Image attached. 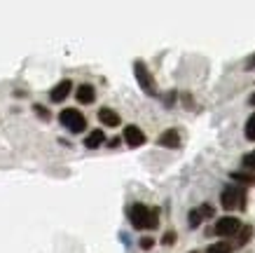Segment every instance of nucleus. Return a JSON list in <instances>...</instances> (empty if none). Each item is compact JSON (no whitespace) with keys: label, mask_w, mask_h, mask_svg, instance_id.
<instances>
[{"label":"nucleus","mask_w":255,"mask_h":253,"mask_svg":"<svg viewBox=\"0 0 255 253\" xmlns=\"http://www.w3.org/2000/svg\"><path fill=\"white\" fill-rule=\"evenodd\" d=\"M129 221L136 230H155L159 225V211L145 207V204H133L129 209Z\"/></svg>","instance_id":"nucleus-1"},{"label":"nucleus","mask_w":255,"mask_h":253,"mask_svg":"<svg viewBox=\"0 0 255 253\" xmlns=\"http://www.w3.org/2000/svg\"><path fill=\"white\" fill-rule=\"evenodd\" d=\"M220 204L227 211H241L246 209V190L237 183H230L220 195Z\"/></svg>","instance_id":"nucleus-2"},{"label":"nucleus","mask_w":255,"mask_h":253,"mask_svg":"<svg viewBox=\"0 0 255 253\" xmlns=\"http://www.w3.org/2000/svg\"><path fill=\"white\" fill-rule=\"evenodd\" d=\"M59 120H61V124L70 131V134H80V131L87 129V120L78 108H63Z\"/></svg>","instance_id":"nucleus-3"},{"label":"nucleus","mask_w":255,"mask_h":253,"mask_svg":"<svg viewBox=\"0 0 255 253\" xmlns=\"http://www.w3.org/2000/svg\"><path fill=\"white\" fill-rule=\"evenodd\" d=\"M133 75H136V80H138V87L147 94V96H155V94H157V84H155L152 73L147 70L145 61H140V59H138V61H133Z\"/></svg>","instance_id":"nucleus-4"},{"label":"nucleus","mask_w":255,"mask_h":253,"mask_svg":"<svg viewBox=\"0 0 255 253\" xmlns=\"http://www.w3.org/2000/svg\"><path fill=\"white\" fill-rule=\"evenodd\" d=\"M213 232H216L218 237H234L237 232H241V221H239V218H234V216L218 218Z\"/></svg>","instance_id":"nucleus-5"},{"label":"nucleus","mask_w":255,"mask_h":253,"mask_svg":"<svg viewBox=\"0 0 255 253\" xmlns=\"http://www.w3.org/2000/svg\"><path fill=\"white\" fill-rule=\"evenodd\" d=\"M124 141L131 148H138L145 143V134H143L136 124H129V127H124Z\"/></svg>","instance_id":"nucleus-6"},{"label":"nucleus","mask_w":255,"mask_h":253,"mask_svg":"<svg viewBox=\"0 0 255 253\" xmlns=\"http://www.w3.org/2000/svg\"><path fill=\"white\" fill-rule=\"evenodd\" d=\"M157 143L162 148H178L180 146V134H178L176 129H166L162 136L157 138Z\"/></svg>","instance_id":"nucleus-7"},{"label":"nucleus","mask_w":255,"mask_h":253,"mask_svg":"<svg viewBox=\"0 0 255 253\" xmlns=\"http://www.w3.org/2000/svg\"><path fill=\"white\" fill-rule=\"evenodd\" d=\"M70 87H73V82H70V80H61V82H59V84L54 87V89L49 92V99L54 101V103L63 101V99H66V96L70 94Z\"/></svg>","instance_id":"nucleus-8"},{"label":"nucleus","mask_w":255,"mask_h":253,"mask_svg":"<svg viewBox=\"0 0 255 253\" xmlns=\"http://www.w3.org/2000/svg\"><path fill=\"white\" fill-rule=\"evenodd\" d=\"M99 120H101V124H106V127H117V124H120V115H117L113 108H101Z\"/></svg>","instance_id":"nucleus-9"},{"label":"nucleus","mask_w":255,"mask_h":253,"mask_svg":"<svg viewBox=\"0 0 255 253\" xmlns=\"http://www.w3.org/2000/svg\"><path fill=\"white\" fill-rule=\"evenodd\" d=\"M75 94H78V101H80V103H85V106L94 103V99H96V92H94L92 84H80Z\"/></svg>","instance_id":"nucleus-10"},{"label":"nucleus","mask_w":255,"mask_h":253,"mask_svg":"<svg viewBox=\"0 0 255 253\" xmlns=\"http://www.w3.org/2000/svg\"><path fill=\"white\" fill-rule=\"evenodd\" d=\"M103 141H106V134H103L101 129H94L92 134H89V136L85 138V146H87V148H92V150H94V148H99L101 143H103Z\"/></svg>","instance_id":"nucleus-11"},{"label":"nucleus","mask_w":255,"mask_h":253,"mask_svg":"<svg viewBox=\"0 0 255 253\" xmlns=\"http://www.w3.org/2000/svg\"><path fill=\"white\" fill-rule=\"evenodd\" d=\"M201 221H204V216H201V211L199 209H192V211H190V214H187V225H190V228H199L201 225Z\"/></svg>","instance_id":"nucleus-12"},{"label":"nucleus","mask_w":255,"mask_h":253,"mask_svg":"<svg viewBox=\"0 0 255 253\" xmlns=\"http://www.w3.org/2000/svg\"><path fill=\"white\" fill-rule=\"evenodd\" d=\"M206 253H232V244L230 242H216V244L209 246Z\"/></svg>","instance_id":"nucleus-13"},{"label":"nucleus","mask_w":255,"mask_h":253,"mask_svg":"<svg viewBox=\"0 0 255 253\" xmlns=\"http://www.w3.org/2000/svg\"><path fill=\"white\" fill-rule=\"evenodd\" d=\"M244 134H246L248 141H255V113L246 120V127H244Z\"/></svg>","instance_id":"nucleus-14"},{"label":"nucleus","mask_w":255,"mask_h":253,"mask_svg":"<svg viewBox=\"0 0 255 253\" xmlns=\"http://www.w3.org/2000/svg\"><path fill=\"white\" fill-rule=\"evenodd\" d=\"M234 181H241V183H255V174H241V171H237V174H232Z\"/></svg>","instance_id":"nucleus-15"},{"label":"nucleus","mask_w":255,"mask_h":253,"mask_svg":"<svg viewBox=\"0 0 255 253\" xmlns=\"http://www.w3.org/2000/svg\"><path fill=\"white\" fill-rule=\"evenodd\" d=\"M244 167L251 169V171H255V150L253 153H248V155H244Z\"/></svg>","instance_id":"nucleus-16"},{"label":"nucleus","mask_w":255,"mask_h":253,"mask_svg":"<svg viewBox=\"0 0 255 253\" xmlns=\"http://www.w3.org/2000/svg\"><path fill=\"white\" fill-rule=\"evenodd\" d=\"M199 211H201V216H204V218H213V214H216V209L211 207V204H201Z\"/></svg>","instance_id":"nucleus-17"},{"label":"nucleus","mask_w":255,"mask_h":253,"mask_svg":"<svg viewBox=\"0 0 255 253\" xmlns=\"http://www.w3.org/2000/svg\"><path fill=\"white\" fill-rule=\"evenodd\" d=\"M251 237H253V228H244V230H241V237H239V246L246 244Z\"/></svg>","instance_id":"nucleus-18"},{"label":"nucleus","mask_w":255,"mask_h":253,"mask_svg":"<svg viewBox=\"0 0 255 253\" xmlns=\"http://www.w3.org/2000/svg\"><path fill=\"white\" fill-rule=\"evenodd\" d=\"M162 244H164V246L176 244V232H173V230H169V232H166V235H164V237H162Z\"/></svg>","instance_id":"nucleus-19"},{"label":"nucleus","mask_w":255,"mask_h":253,"mask_svg":"<svg viewBox=\"0 0 255 253\" xmlns=\"http://www.w3.org/2000/svg\"><path fill=\"white\" fill-rule=\"evenodd\" d=\"M152 246H155V239H152V237H143V239H140V249H145V251H147V249H152Z\"/></svg>","instance_id":"nucleus-20"},{"label":"nucleus","mask_w":255,"mask_h":253,"mask_svg":"<svg viewBox=\"0 0 255 253\" xmlns=\"http://www.w3.org/2000/svg\"><path fill=\"white\" fill-rule=\"evenodd\" d=\"M35 113H38L40 117H45V120H47V117H49V113H47L45 108H40V106H35Z\"/></svg>","instance_id":"nucleus-21"},{"label":"nucleus","mask_w":255,"mask_h":253,"mask_svg":"<svg viewBox=\"0 0 255 253\" xmlns=\"http://www.w3.org/2000/svg\"><path fill=\"white\" fill-rule=\"evenodd\" d=\"M248 68H251V70H255V54H253V56H251V59H248Z\"/></svg>","instance_id":"nucleus-22"},{"label":"nucleus","mask_w":255,"mask_h":253,"mask_svg":"<svg viewBox=\"0 0 255 253\" xmlns=\"http://www.w3.org/2000/svg\"><path fill=\"white\" fill-rule=\"evenodd\" d=\"M251 106H255V94H253V96H251Z\"/></svg>","instance_id":"nucleus-23"},{"label":"nucleus","mask_w":255,"mask_h":253,"mask_svg":"<svg viewBox=\"0 0 255 253\" xmlns=\"http://www.w3.org/2000/svg\"><path fill=\"white\" fill-rule=\"evenodd\" d=\"M190 253H197V251H190Z\"/></svg>","instance_id":"nucleus-24"}]
</instances>
